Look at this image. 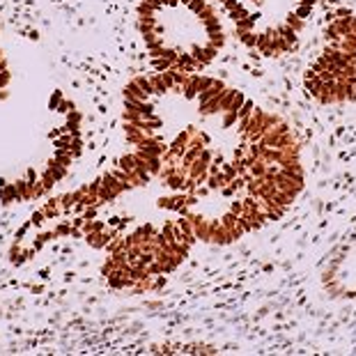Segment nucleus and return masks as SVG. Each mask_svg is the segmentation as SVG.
I'll return each mask as SVG.
<instances>
[{
    "mask_svg": "<svg viewBox=\"0 0 356 356\" xmlns=\"http://www.w3.org/2000/svg\"><path fill=\"white\" fill-rule=\"evenodd\" d=\"M138 14L159 72L198 74L225 46V28L209 0H143Z\"/></svg>",
    "mask_w": 356,
    "mask_h": 356,
    "instance_id": "obj_1",
    "label": "nucleus"
},
{
    "mask_svg": "<svg viewBox=\"0 0 356 356\" xmlns=\"http://www.w3.org/2000/svg\"><path fill=\"white\" fill-rule=\"evenodd\" d=\"M303 87L322 106L356 104V14L336 16L303 74Z\"/></svg>",
    "mask_w": 356,
    "mask_h": 356,
    "instance_id": "obj_3",
    "label": "nucleus"
},
{
    "mask_svg": "<svg viewBox=\"0 0 356 356\" xmlns=\"http://www.w3.org/2000/svg\"><path fill=\"white\" fill-rule=\"evenodd\" d=\"M232 23L237 39L262 58L297 51L317 0H209Z\"/></svg>",
    "mask_w": 356,
    "mask_h": 356,
    "instance_id": "obj_2",
    "label": "nucleus"
},
{
    "mask_svg": "<svg viewBox=\"0 0 356 356\" xmlns=\"http://www.w3.org/2000/svg\"><path fill=\"white\" fill-rule=\"evenodd\" d=\"M342 285L349 287H356V250H351L349 255L340 262V276H336Z\"/></svg>",
    "mask_w": 356,
    "mask_h": 356,
    "instance_id": "obj_4",
    "label": "nucleus"
}]
</instances>
